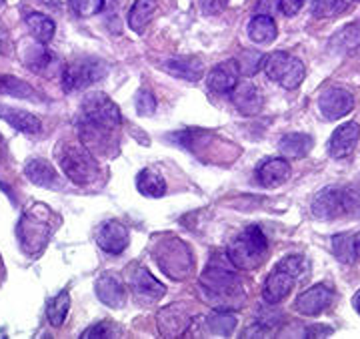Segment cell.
I'll return each instance as SVG.
<instances>
[{"label":"cell","mask_w":360,"mask_h":339,"mask_svg":"<svg viewBox=\"0 0 360 339\" xmlns=\"http://www.w3.org/2000/svg\"><path fill=\"white\" fill-rule=\"evenodd\" d=\"M136 111H139V115L142 117H150V115H155L156 111V99L155 94L150 91H141L136 94Z\"/></svg>","instance_id":"39"},{"label":"cell","mask_w":360,"mask_h":339,"mask_svg":"<svg viewBox=\"0 0 360 339\" xmlns=\"http://www.w3.org/2000/svg\"><path fill=\"white\" fill-rule=\"evenodd\" d=\"M158 333L162 338H179L193 326V312L186 307V303H170L162 307L156 315Z\"/></svg>","instance_id":"9"},{"label":"cell","mask_w":360,"mask_h":339,"mask_svg":"<svg viewBox=\"0 0 360 339\" xmlns=\"http://www.w3.org/2000/svg\"><path fill=\"white\" fill-rule=\"evenodd\" d=\"M162 68L167 70L168 75L182 78V80H188V82H196L205 75V66L200 63V58H196V56H174V58H168L167 63L162 65Z\"/></svg>","instance_id":"20"},{"label":"cell","mask_w":360,"mask_h":339,"mask_svg":"<svg viewBox=\"0 0 360 339\" xmlns=\"http://www.w3.org/2000/svg\"><path fill=\"white\" fill-rule=\"evenodd\" d=\"M232 263H224L219 257L208 263L205 273L200 275V289L205 300H208L217 309L240 307L245 301V291L238 275L234 273Z\"/></svg>","instance_id":"2"},{"label":"cell","mask_w":360,"mask_h":339,"mask_svg":"<svg viewBox=\"0 0 360 339\" xmlns=\"http://www.w3.org/2000/svg\"><path fill=\"white\" fill-rule=\"evenodd\" d=\"M348 11V0H314L312 16L314 18H335Z\"/></svg>","instance_id":"35"},{"label":"cell","mask_w":360,"mask_h":339,"mask_svg":"<svg viewBox=\"0 0 360 339\" xmlns=\"http://www.w3.org/2000/svg\"><path fill=\"white\" fill-rule=\"evenodd\" d=\"M352 305H354V309H356V312H359V315H360V291L356 293V295H354V300H352Z\"/></svg>","instance_id":"46"},{"label":"cell","mask_w":360,"mask_h":339,"mask_svg":"<svg viewBox=\"0 0 360 339\" xmlns=\"http://www.w3.org/2000/svg\"><path fill=\"white\" fill-rule=\"evenodd\" d=\"M25 175L28 181L39 185V187H46V189H56L58 187V173L54 171L49 161L44 159H32L28 161L25 167Z\"/></svg>","instance_id":"23"},{"label":"cell","mask_w":360,"mask_h":339,"mask_svg":"<svg viewBox=\"0 0 360 339\" xmlns=\"http://www.w3.org/2000/svg\"><path fill=\"white\" fill-rule=\"evenodd\" d=\"M356 2H359V0H356Z\"/></svg>","instance_id":"49"},{"label":"cell","mask_w":360,"mask_h":339,"mask_svg":"<svg viewBox=\"0 0 360 339\" xmlns=\"http://www.w3.org/2000/svg\"><path fill=\"white\" fill-rule=\"evenodd\" d=\"M136 187L144 197H153L158 199L167 193V181L162 179V175H158L155 171L142 169L136 177Z\"/></svg>","instance_id":"29"},{"label":"cell","mask_w":360,"mask_h":339,"mask_svg":"<svg viewBox=\"0 0 360 339\" xmlns=\"http://www.w3.org/2000/svg\"><path fill=\"white\" fill-rule=\"evenodd\" d=\"M278 8V0H260L258 4V14H269L272 16V13Z\"/></svg>","instance_id":"43"},{"label":"cell","mask_w":360,"mask_h":339,"mask_svg":"<svg viewBox=\"0 0 360 339\" xmlns=\"http://www.w3.org/2000/svg\"><path fill=\"white\" fill-rule=\"evenodd\" d=\"M354 245H356V253L360 255V235L356 237V239H354Z\"/></svg>","instance_id":"47"},{"label":"cell","mask_w":360,"mask_h":339,"mask_svg":"<svg viewBox=\"0 0 360 339\" xmlns=\"http://www.w3.org/2000/svg\"><path fill=\"white\" fill-rule=\"evenodd\" d=\"M231 97L232 103L238 109L240 115L252 117V115H258L262 111L264 97H262V92L257 85H252V82H238L234 87V91L231 92Z\"/></svg>","instance_id":"18"},{"label":"cell","mask_w":360,"mask_h":339,"mask_svg":"<svg viewBox=\"0 0 360 339\" xmlns=\"http://www.w3.org/2000/svg\"><path fill=\"white\" fill-rule=\"evenodd\" d=\"M312 144H314V141L307 132H288L281 139L278 149L286 159H302V156L309 155Z\"/></svg>","instance_id":"25"},{"label":"cell","mask_w":360,"mask_h":339,"mask_svg":"<svg viewBox=\"0 0 360 339\" xmlns=\"http://www.w3.org/2000/svg\"><path fill=\"white\" fill-rule=\"evenodd\" d=\"M352 109H354V97L342 87H333L322 92L319 99V111L326 121H338L347 117Z\"/></svg>","instance_id":"10"},{"label":"cell","mask_w":360,"mask_h":339,"mask_svg":"<svg viewBox=\"0 0 360 339\" xmlns=\"http://www.w3.org/2000/svg\"><path fill=\"white\" fill-rule=\"evenodd\" d=\"M156 8H158L156 0H134V4H132V8H130L129 13L130 28L134 32H142L148 26V23L153 20Z\"/></svg>","instance_id":"27"},{"label":"cell","mask_w":360,"mask_h":339,"mask_svg":"<svg viewBox=\"0 0 360 339\" xmlns=\"http://www.w3.org/2000/svg\"><path fill=\"white\" fill-rule=\"evenodd\" d=\"M56 61H54V54L51 51L44 49V44H34L30 47V51L26 52L25 65L34 70V73H46V68H51Z\"/></svg>","instance_id":"33"},{"label":"cell","mask_w":360,"mask_h":339,"mask_svg":"<svg viewBox=\"0 0 360 339\" xmlns=\"http://www.w3.org/2000/svg\"><path fill=\"white\" fill-rule=\"evenodd\" d=\"M56 159L66 177L77 185H89L98 177V165L90 155L89 147L82 143H58Z\"/></svg>","instance_id":"4"},{"label":"cell","mask_w":360,"mask_h":339,"mask_svg":"<svg viewBox=\"0 0 360 339\" xmlns=\"http://www.w3.org/2000/svg\"><path fill=\"white\" fill-rule=\"evenodd\" d=\"M333 329L330 327H309L307 329V338H314V335H330Z\"/></svg>","instance_id":"44"},{"label":"cell","mask_w":360,"mask_h":339,"mask_svg":"<svg viewBox=\"0 0 360 339\" xmlns=\"http://www.w3.org/2000/svg\"><path fill=\"white\" fill-rule=\"evenodd\" d=\"M262 68L270 80H276L281 87L292 91L298 89L304 78V63L292 54L276 51L262 58Z\"/></svg>","instance_id":"7"},{"label":"cell","mask_w":360,"mask_h":339,"mask_svg":"<svg viewBox=\"0 0 360 339\" xmlns=\"http://www.w3.org/2000/svg\"><path fill=\"white\" fill-rule=\"evenodd\" d=\"M0 118H4L13 129L20 130L25 135H39L42 130V123L39 118L34 117L32 113H26V111H20V109L0 104Z\"/></svg>","instance_id":"22"},{"label":"cell","mask_w":360,"mask_h":339,"mask_svg":"<svg viewBox=\"0 0 360 339\" xmlns=\"http://www.w3.org/2000/svg\"><path fill=\"white\" fill-rule=\"evenodd\" d=\"M333 251L335 257L340 263H354L356 259V245H354V237L348 233H340L333 237Z\"/></svg>","instance_id":"34"},{"label":"cell","mask_w":360,"mask_h":339,"mask_svg":"<svg viewBox=\"0 0 360 339\" xmlns=\"http://www.w3.org/2000/svg\"><path fill=\"white\" fill-rule=\"evenodd\" d=\"M155 259L158 267L172 279H184L193 271V253L179 237H168L167 241H156Z\"/></svg>","instance_id":"5"},{"label":"cell","mask_w":360,"mask_h":339,"mask_svg":"<svg viewBox=\"0 0 360 339\" xmlns=\"http://www.w3.org/2000/svg\"><path fill=\"white\" fill-rule=\"evenodd\" d=\"M342 205H345V215L360 217V179L342 189Z\"/></svg>","instance_id":"36"},{"label":"cell","mask_w":360,"mask_h":339,"mask_svg":"<svg viewBox=\"0 0 360 339\" xmlns=\"http://www.w3.org/2000/svg\"><path fill=\"white\" fill-rule=\"evenodd\" d=\"M296 279L295 275L290 273V271H286L284 267H281L278 263H276V267H274V271L269 275V279L264 281V287H262V297L264 301L269 303V305H276V303H281L283 300L288 297V293L292 291V287L296 285Z\"/></svg>","instance_id":"13"},{"label":"cell","mask_w":360,"mask_h":339,"mask_svg":"<svg viewBox=\"0 0 360 339\" xmlns=\"http://www.w3.org/2000/svg\"><path fill=\"white\" fill-rule=\"evenodd\" d=\"M312 215L316 219L328 221L345 215V205H342V189L338 187H324L319 195L312 201Z\"/></svg>","instance_id":"14"},{"label":"cell","mask_w":360,"mask_h":339,"mask_svg":"<svg viewBox=\"0 0 360 339\" xmlns=\"http://www.w3.org/2000/svg\"><path fill=\"white\" fill-rule=\"evenodd\" d=\"M269 253V239L258 225H250L229 245V261L236 269L250 271L260 267Z\"/></svg>","instance_id":"3"},{"label":"cell","mask_w":360,"mask_h":339,"mask_svg":"<svg viewBox=\"0 0 360 339\" xmlns=\"http://www.w3.org/2000/svg\"><path fill=\"white\" fill-rule=\"evenodd\" d=\"M26 26H28L30 35L39 40L40 44H49V42L52 40V37H54V32H56V25H54V20L49 18L46 14H40V13L28 14V16H26Z\"/></svg>","instance_id":"28"},{"label":"cell","mask_w":360,"mask_h":339,"mask_svg":"<svg viewBox=\"0 0 360 339\" xmlns=\"http://www.w3.org/2000/svg\"><path fill=\"white\" fill-rule=\"evenodd\" d=\"M0 92L16 97V99L40 101V94L28 82H25V80H20V78L16 77H8V75H0Z\"/></svg>","instance_id":"31"},{"label":"cell","mask_w":360,"mask_h":339,"mask_svg":"<svg viewBox=\"0 0 360 339\" xmlns=\"http://www.w3.org/2000/svg\"><path fill=\"white\" fill-rule=\"evenodd\" d=\"M94 289H96V297L103 301L104 305L108 307H122L124 305V300H127V291H124V285L122 281L112 273H103L96 283H94Z\"/></svg>","instance_id":"19"},{"label":"cell","mask_w":360,"mask_h":339,"mask_svg":"<svg viewBox=\"0 0 360 339\" xmlns=\"http://www.w3.org/2000/svg\"><path fill=\"white\" fill-rule=\"evenodd\" d=\"M262 58H264V54H260V52H255V51L240 52V56H238V61H236L240 75H245V77H252V75H257L258 68H262Z\"/></svg>","instance_id":"37"},{"label":"cell","mask_w":360,"mask_h":339,"mask_svg":"<svg viewBox=\"0 0 360 339\" xmlns=\"http://www.w3.org/2000/svg\"><path fill=\"white\" fill-rule=\"evenodd\" d=\"M122 123L120 109L104 92H92L82 101V115L78 121L80 141L86 147H96L106 151L110 132H115Z\"/></svg>","instance_id":"1"},{"label":"cell","mask_w":360,"mask_h":339,"mask_svg":"<svg viewBox=\"0 0 360 339\" xmlns=\"http://www.w3.org/2000/svg\"><path fill=\"white\" fill-rule=\"evenodd\" d=\"M246 32H248V39L257 44H266V42H272L276 39V23L274 18L269 16V14H257L250 18V23L246 26Z\"/></svg>","instance_id":"24"},{"label":"cell","mask_w":360,"mask_h":339,"mask_svg":"<svg viewBox=\"0 0 360 339\" xmlns=\"http://www.w3.org/2000/svg\"><path fill=\"white\" fill-rule=\"evenodd\" d=\"M238 77H240L238 65H236L234 58H231V61L219 63L208 73L206 85H208L210 91L217 92V94H231L234 91V87L238 85Z\"/></svg>","instance_id":"15"},{"label":"cell","mask_w":360,"mask_h":339,"mask_svg":"<svg viewBox=\"0 0 360 339\" xmlns=\"http://www.w3.org/2000/svg\"><path fill=\"white\" fill-rule=\"evenodd\" d=\"M96 243L106 253L120 255L124 249L129 247V231L122 223L106 221L96 231Z\"/></svg>","instance_id":"16"},{"label":"cell","mask_w":360,"mask_h":339,"mask_svg":"<svg viewBox=\"0 0 360 339\" xmlns=\"http://www.w3.org/2000/svg\"><path fill=\"white\" fill-rule=\"evenodd\" d=\"M206 327L212 335L229 338L236 327V315L229 309H217L206 317Z\"/></svg>","instance_id":"30"},{"label":"cell","mask_w":360,"mask_h":339,"mask_svg":"<svg viewBox=\"0 0 360 339\" xmlns=\"http://www.w3.org/2000/svg\"><path fill=\"white\" fill-rule=\"evenodd\" d=\"M129 283L136 301H141L144 305L156 303L167 293L165 285L158 279H155L153 273H148V269H144V267H134V271L130 273Z\"/></svg>","instance_id":"11"},{"label":"cell","mask_w":360,"mask_h":339,"mask_svg":"<svg viewBox=\"0 0 360 339\" xmlns=\"http://www.w3.org/2000/svg\"><path fill=\"white\" fill-rule=\"evenodd\" d=\"M333 297H335L333 289L324 283H319V285L310 287L298 295L295 309L302 315H307V317H314V315H321L330 305Z\"/></svg>","instance_id":"12"},{"label":"cell","mask_w":360,"mask_h":339,"mask_svg":"<svg viewBox=\"0 0 360 339\" xmlns=\"http://www.w3.org/2000/svg\"><path fill=\"white\" fill-rule=\"evenodd\" d=\"M49 215V207L42 205V213L39 211H28L22 215V219L18 221L16 227V235L20 241V247L28 255L40 253L42 249L46 247L49 237H51V223L46 219Z\"/></svg>","instance_id":"6"},{"label":"cell","mask_w":360,"mask_h":339,"mask_svg":"<svg viewBox=\"0 0 360 339\" xmlns=\"http://www.w3.org/2000/svg\"><path fill=\"white\" fill-rule=\"evenodd\" d=\"M46 8H51V11H60V0H40Z\"/></svg>","instance_id":"45"},{"label":"cell","mask_w":360,"mask_h":339,"mask_svg":"<svg viewBox=\"0 0 360 339\" xmlns=\"http://www.w3.org/2000/svg\"><path fill=\"white\" fill-rule=\"evenodd\" d=\"M359 139V123H352V121H350V123H345V125H340V127L333 132V137H330V141H328V153H330V156H335V159H347V156L354 151Z\"/></svg>","instance_id":"17"},{"label":"cell","mask_w":360,"mask_h":339,"mask_svg":"<svg viewBox=\"0 0 360 339\" xmlns=\"http://www.w3.org/2000/svg\"><path fill=\"white\" fill-rule=\"evenodd\" d=\"M307 0H278V11L286 16H296L302 11Z\"/></svg>","instance_id":"41"},{"label":"cell","mask_w":360,"mask_h":339,"mask_svg":"<svg viewBox=\"0 0 360 339\" xmlns=\"http://www.w3.org/2000/svg\"><path fill=\"white\" fill-rule=\"evenodd\" d=\"M257 177L260 185L266 187V189L281 187L290 177V165H288L286 159H269L258 167Z\"/></svg>","instance_id":"21"},{"label":"cell","mask_w":360,"mask_h":339,"mask_svg":"<svg viewBox=\"0 0 360 339\" xmlns=\"http://www.w3.org/2000/svg\"><path fill=\"white\" fill-rule=\"evenodd\" d=\"M70 309V295L68 291H60L56 297H52L46 305V319L52 327H60L65 323L66 313Z\"/></svg>","instance_id":"32"},{"label":"cell","mask_w":360,"mask_h":339,"mask_svg":"<svg viewBox=\"0 0 360 339\" xmlns=\"http://www.w3.org/2000/svg\"><path fill=\"white\" fill-rule=\"evenodd\" d=\"M108 73V68L98 58H78L70 65L63 66L60 77H63V89L66 92L82 91L90 85L103 80Z\"/></svg>","instance_id":"8"},{"label":"cell","mask_w":360,"mask_h":339,"mask_svg":"<svg viewBox=\"0 0 360 339\" xmlns=\"http://www.w3.org/2000/svg\"><path fill=\"white\" fill-rule=\"evenodd\" d=\"M2 4H4V0H0V6H2Z\"/></svg>","instance_id":"48"},{"label":"cell","mask_w":360,"mask_h":339,"mask_svg":"<svg viewBox=\"0 0 360 339\" xmlns=\"http://www.w3.org/2000/svg\"><path fill=\"white\" fill-rule=\"evenodd\" d=\"M226 6H229V0H200V8L208 16L222 13Z\"/></svg>","instance_id":"42"},{"label":"cell","mask_w":360,"mask_h":339,"mask_svg":"<svg viewBox=\"0 0 360 339\" xmlns=\"http://www.w3.org/2000/svg\"><path fill=\"white\" fill-rule=\"evenodd\" d=\"M112 335H118V329H116L112 323H108V321H98V323H94V326H90L84 333H82V338L89 339V338H112Z\"/></svg>","instance_id":"40"},{"label":"cell","mask_w":360,"mask_h":339,"mask_svg":"<svg viewBox=\"0 0 360 339\" xmlns=\"http://www.w3.org/2000/svg\"><path fill=\"white\" fill-rule=\"evenodd\" d=\"M360 47V25L342 26L328 42V49L336 54H348Z\"/></svg>","instance_id":"26"},{"label":"cell","mask_w":360,"mask_h":339,"mask_svg":"<svg viewBox=\"0 0 360 339\" xmlns=\"http://www.w3.org/2000/svg\"><path fill=\"white\" fill-rule=\"evenodd\" d=\"M72 13L80 16V18H89L103 11L104 0H68Z\"/></svg>","instance_id":"38"}]
</instances>
